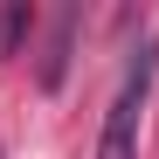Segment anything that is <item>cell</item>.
Here are the masks:
<instances>
[{
    "label": "cell",
    "mask_w": 159,
    "mask_h": 159,
    "mask_svg": "<svg viewBox=\"0 0 159 159\" xmlns=\"http://www.w3.org/2000/svg\"><path fill=\"white\" fill-rule=\"evenodd\" d=\"M76 21H83V7H62L56 28H48V56H42V90H62L69 76V48H76Z\"/></svg>",
    "instance_id": "cell-2"
},
{
    "label": "cell",
    "mask_w": 159,
    "mask_h": 159,
    "mask_svg": "<svg viewBox=\"0 0 159 159\" xmlns=\"http://www.w3.org/2000/svg\"><path fill=\"white\" fill-rule=\"evenodd\" d=\"M28 28H35V7L28 0H7V7H0V56H14V48L28 42Z\"/></svg>",
    "instance_id": "cell-3"
},
{
    "label": "cell",
    "mask_w": 159,
    "mask_h": 159,
    "mask_svg": "<svg viewBox=\"0 0 159 159\" xmlns=\"http://www.w3.org/2000/svg\"><path fill=\"white\" fill-rule=\"evenodd\" d=\"M159 83V42L139 48V62L125 69V83L104 111V139H97V159H139V125H145V97Z\"/></svg>",
    "instance_id": "cell-1"
}]
</instances>
